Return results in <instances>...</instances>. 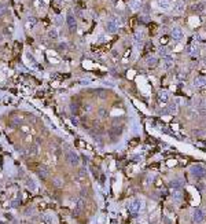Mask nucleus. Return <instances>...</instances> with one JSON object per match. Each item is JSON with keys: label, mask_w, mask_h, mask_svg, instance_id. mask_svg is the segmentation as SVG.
<instances>
[{"label": "nucleus", "mask_w": 206, "mask_h": 224, "mask_svg": "<svg viewBox=\"0 0 206 224\" xmlns=\"http://www.w3.org/2000/svg\"><path fill=\"white\" fill-rule=\"evenodd\" d=\"M119 23L121 22H119L117 18H110L107 21V23H106V30L109 33H116L118 30V28H119Z\"/></svg>", "instance_id": "1"}, {"label": "nucleus", "mask_w": 206, "mask_h": 224, "mask_svg": "<svg viewBox=\"0 0 206 224\" xmlns=\"http://www.w3.org/2000/svg\"><path fill=\"white\" fill-rule=\"evenodd\" d=\"M170 35H172V39L176 40V41H181L184 39V32L181 30L180 28H173L172 32H170Z\"/></svg>", "instance_id": "2"}, {"label": "nucleus", "mask_w": 206, "mask_h": 224, "mask_svg": "<svg viewBox=\"0 0 206 224\" xmlns=\"http://www.w3.org/2000/svg\"><path fill=\"white\" fill-rule=\"evenodd\" d=\"M157 7L164 10V11H168V10L172 8V0H157Z\"/></svg>", "instance_id": "3"}, {"label": "nucleus", "mask_w": 206, "mask_h": 224, "mask_svg": "<svg viewBox=\"0 0 206 224\" xmlns=\"http://www.w3.org/2000/svg\"><path fill=\"white\" fill-rule=\"evenodd\" d=\"M172 8H173V11H176V12H183L185 10V2L184 0H176L173 3V6H172Z\"/></svg>", "instance_id": "4"}, {"label": "nucleus", "mask_w": 206, "mask_h": 224, "mask_svg": "<svg viewBox=\"0 0 206 224\" xmlns=\"http://www.w3.org/2000/svg\"><path fill=\"white\" fill-rule=\"evenodd\" d=\"M158 100H160V103H161V105H166V103H169V94H168V91L162 89V91L158 92Z\"/></svg>", "instance_id": "5"}, {"label": "nucleus", "mask_w": 206, "mask_h": 224, "mask_svg": "<svg viewBox=\"0 0 206 224\" xmlns=\"http://www.w3.org/2000/svg\"><path fill=\"white\" fill-rule=\"evenodd\" d=\"M66 159L69 161L70 165H77L78 164V155L76 154L74 151H68V154H66Z\"/></svg>", "instance_id": "6"}, {"label": "nucleus", "mask_w": 206, "mask_h": 224, "mask_svg": "<svg viewBox=\"0 0 206 224\" xmlns=\"http://www.w3.org/2000/svg\"><path fill=\"white\" fill-rule=\"evenodd\" d=\"M191 10H192L194 12L199 14V12H203L206 10V4L203 2H198V3H194L192 6H191Z\"/></svg>", "instance_id": "7"}, {"label": "nucleus", "mask_w": 206, "mask_h": 224, "mask_svg": "<svg viewBox=\"0 0 206 224\" xmlns=\"http://www.w3.org/2000/svg\"><path fill=\"white\" fill-rule=\"evenodd\" d=\"M173 63H175L173 58L169 56V55H166V56L162 58V67H164V69H170V67L173 66Z\"/></svg>", "instance_id": "8"}, {"label": "nucleus", "mask_w": 206, "mask_h": 224, "mask_svg": "<svg viewBox=\"0 0 206 224\" xmlns=\"http://www.w3.org/2000/svg\"><path fill=\"white\" fill-rule=\"evenodd\" d=\"M66 23H68V26L70 30H74L76 29V19L74 17L71 15V14H68V17H66Z\"/></svg>", "instance_id": "9"}, {"label": "nucleus", "mask_w": 206, "mask_h": 224, "mask_svg": "<svg viewBox=\"0 0 206 224\" xmlns=\"http://www.w3.org/2000/svg\"><path fill=\"white\" fill-rule=\"evenodd\" d=\"M192 220L195 221V223H201L203 220V213H202V210H194V213H192Z\"/></svg>", "instance_id": "10"}, {"label": "nucleus", "mask_w": 206, "mask_h": 224, "mask_svg": "<svg viewBox=\"0 0 206 224\" xmlns=\"http://www.w3.org/2000/svg\"><path fill=\"white\" fill-rule=\"evenodd\" d=\"M143 6L142 0H131V3H129V7H131L133 11H137V10H140Z\"/></svg>", "instance_id": "11"}, {"label": "nucleus", "mask_w": 206, "mask_h": 224, "mask_svg": "<svg viewBox=\"0 0 206 224\" xmlns=\"http://www.w3.org/2000/svg\"><path fill=\"white\" fill-rule=\"evenodd\" d=\"M39 176L41 177V179H45V177H48V175H50V170H48V168L47 167H40V169H39Z\"/></svg>", "instance_id": "12"}, {"label": "nucleus", "mask_w": 206, "mask_h": 224, "mask_svg": "<svg viewBox=\"0 0 206 224\" xmlns=\"http://www.w3.org/2000/svg\"><path fill=\"white\" fill-rule=\"evenodd\" d=\"M194 85L201 88V87H205L206 85V77H198V79L194 80Z\"/></svg>", "instance_id": "13"}, {"label": "nucleus", "mask_w": 206, "mask_h": 224, "mask_svg": "<svg viewBox=\"0 0 206 224\" xmlns=\"http://www.w3.org/2000/svg\"><path fill=\"white\" fill-rule=\"evenodd\" d=\"M177 103L176 102H172V103L168 105V111H169L170 114H177Z\"/></svg>", "instance_id": "14"}, {"label": "nucleus", "mask_w": 206, "mask_h": 224, "mask_svg": "<svg viewBox=\"0 0 206 224\" xmlns=\"http://www.w3.org/2000/svg\"><path fill=\"white\" fill-rule=\"evenodd\" d=\"M140 209V202L139 201H132L131 202V210L132 212H137Z\"/></svg>", "instance_id": "15"}, {"label": "nucleus", "mask_w": 206, "mask_h": 224, "mask_svg": "<svg viewBox=\"0 0 206 224\" xmlns=\"http://www.w3.org/2000/svg\"><path fill=\"white\" fill-rule=\"evenodd\" d=\"M157 63H158L157 58H152V56H151V58H148V59H147V65H148V66H151V67H152V66H155Z\"/></svg>", "instance_id": "16"}, {"label": "nucleus", "mask_w": 206, "mask_h": 224, "mask_svg": "<svg viewBox=\"0 0 206 224\" xmlns=\"http://www.w3.org/2000/svg\"><path fill=\"white\" fill-rule=\"evenodd\" d=\"M48 36L51 39H56L58 37V30H56V29H51V30L48 32Z\"/></svg>", "instance_id": "17"}, {"label": "nucleus", "mask_w": 206, "mask_h": 224, "mask_svg": "<svg viewBox=\"0 0 206 224\" xmlns=\"http://www.w3.org/2000/svg\"><path fill=\"white\" fill-rule=\"evenodd\" d=\"M158 54L162 55V58H164V56H166V55H168V50H166L165 47H162V48H160V50H158Z\"/></svg>", "instance_id": "18"}, {"label": "nucleus", "mask_w": 206, "mask_h": 224, "mask_svg": "<svg viewBox=\"0 0 206 224\" xmlns=\"http://www.w3.org/2000/svg\"><path fill=\"white\" fill-rule=\"evenodd\" d=\"M6 11H7V7L4 6V4H0V17L4 15V14H6Z\"/></svg>", "instance_id": "19"}, {"label": "nucleus", "mask_w": 206, "mask_h": 224, "mask_svg": "<svg viewBox=\"0 0 206 224\" xmlns=\"http://www.w3.org/2000/svg\"><path fill=\"white\" fill-rule=\"evenodd\" d=\"M192 172L194 173H202L203 172V169L199 167V165H196V167H194V169H192Z\"/></svg>", "instance_id": "20"}, {"label": "nucleus", "mask_w": 206, "mask_h": 224, "mask_svg": "<svg viewBox=\"0 0 206 224\" xmlns=\"http://www.w3.org/2000/svg\"><path fill=\"white\" fill-rule=\"evenodd\" d=\"M184 77H185L184 73H179V74H177V80H179V81H183Z\"/></svg>", "instance_id": "21"}, {"label": "nucleus", "mask_w": 206, "mask_h": 224, "mask_svg": "<svg viewBox=\"0 0 206 224\" xmlns=\"http://www.w3.org/2000/svg\"><path fill=\"white\" fill-rule=\"evenodd\" d=\"M54 184H55V186H62V183H61V180L59 179H54Z\"/></svg>", "instance_id": "22"}, {"label": "nucleus", "mask_w": 206, "mask_h": 224, "mask_svg": "<svg viewBox=\"0 0 206 224\" xmlns=\"http://www.w3.org/2000/svg\"><path fill=\"white\" fill-rule=\"evenodd\" d=\"M113 114H122V111H121V110H114Z\"/></svg>", "instance_id": "23"}, {"label": "nucleus", "mask_w": 206, "mask_h": 224, "mask_svg": "<svg viewBox=\"0 0 206 224\" xmlns=\"http://www.w3.org/2000/svg\"><path fill=\"white\" fill-rule=\"evenodd\" d=\"M104 113H106L104 110H99V116H100V117H103V116H104Z\"/></svg>", "instance_id": "24"}, {"label": "nucleus", "mask_w": 206, "mask_h": 224, "mask_svg": "<svg viewBox=\"0 0 206 224\" xmlns=\"http://www.w3.org/2000/svg\"><path fill=\"white\" fill-rule=\"evenodd\" d=\"M176 162L175 161H169V162H168V165H170V167H172V165H175Z\"/></svg>", "instance_id": "25"}, {"label": "nucleus", "mask_w": 206, "mask_h": 224, "mask_svg": "<svg viewBox=\"0 0 206 224\" xmlns=\"http://www.w3.org/2000/svg\"><path fill=\"white\" fill-rule=\"evenodd\" d=\"M203 63H206V59H203Z\"/></svg>", "instance_id": "26"}, {"label": "nucleus", "mask_w": 206, "mask_h": 224, "mask_svg": "<svg viewBox=\"0 0 206 224\" xmlns=\"http://www.w3.org/2000/svg\"><path fill=\"white\" fill-rule=\"evenodd\" d=\"M184 2H185V0H184Z\"/></svg>", "instance_id": "27"}, {"label": "nucleus", "mask_w": 206, "mask_h": 224, "mask_svg": "<svg viewBox=\"0 0 206 224\" xmlns=\"http://www.w3.org/2000/svg\"><path fill=\"white\" fill-rule=\"evenodd\" d=\"M205 102H206V100H205Z\"/></svg>", "instance_id": "28"}]
</instances>
